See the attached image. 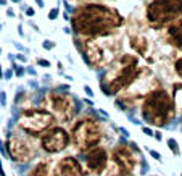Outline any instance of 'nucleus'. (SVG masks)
Listing matches in <instances>:
<instances>
[{"instance_id": "7", "label": "nucleus", "mask_w": 182, "mask_h": 176, "mask_svg": "<svg viewBox=\"0 0 182 176\" xmlns=\"http://www.w3.org/2000/svg\"><path fill=\"white\" fill-rule=\"evenodd\" d=\"M53 123V115L42 108H27L18 118V126L31 136H39Z\"/></svg>"}, {"instance_id": "10", "label": "nucleus", "mask_w": 182, "mask_h": 176, "mask_svg": "<svg viewBox=\"0 0 182 176\" xmlns=\"http://www.w3.org/2000/svg\"><path fill=\"white\" fill-rule=\"evenodd\" d=\"M82 53V60L89 66H102L111 62V57H108V52L105 47H102L97 41H85L84 47H79Z\"/></svg>"}, {"instance_id": "42", "label": "nucleus", "mask_w": 182, "mask_h": 176, "mask_svg": "<svg viewBox=\"0 0 182 176\" xmlns=\"http://www.w3.org/2000/svg\"><path fill=\"white\" fill-rule=\"evenodd\" d=\"M0 5H3V7H5V5H7V0H0Z\"/></svg>"}, {"instance_id": "16", "label": "nucleus", "mask_w": 182, "mask_h": 176, "mask_svg": "<svg viewBox=\"0 0 182 176\" xmlns=\"http://www.w3.org/2000/svg\"><path fill=\"white\" fill-rule=\"evenodd\" d=\"M27 176H52V171H50V168H49V162H45V160L37 162L31 168Z\"/></svg>"}, {"instance_id": "6", "label": "nucleus", "mask_w": 182, "mask_h": 176, "mask_svg": "<svg viewBox=\"0 0 182 176\" xmlns=\"http://www.w3.org/2000/svg\"><path fill=\"white\" fill-rule=\"evenodd\" d=\"M100 137H102V128L92 118L79 120L71 131V141L76 146V149L81 152H85L95 147Z\"/></svg>"}, {"instance_id": "37", "label": "nucleus", "mask_w": 182, "mask_h": 176, "mask_svg": "<svg viewBox=\"0 0 182 176\" xmlns=\"http://www.w3.org/2000/svg\"><path fill=\"white\" fill-rule=\"evenodd\" d=\"M18 34H19V36H24V33H23V29H21V26H18Z\"/></svg>"}, {"instance_id": "45", "label": "nucleus", "mask_w": 182, "mask_h": 176, "mask_svg": "<svg viewBox=\"0 0 182 176\" xmlns=\"http://www.w3.org/2000/svg\"><path fill=\"white\" fill-rule=\"evenodd\" d=\"M0 31H2V25H0Z\"/></svg>"}, {"instance_id": "12", "label": "nucleus", "mask_w": 182, "mask_h": 176, "mask_svg": "<svg viewBox=\"0 0 182 176\" xmlns=\"http://www.w3.org/2000/svg\"><path fill=\"white\" fill-rule=\"evenodd\" d=\"M50 107L55 111L58 118L61 121H69L71 115H73V97L69 95V92H52L49 95Z\"/></svg>"}, {"instance_id": "38", "label": "nucleus", "mask_w": 182, "mask_h": 176, "mask_svg": "<svg viewBox=\"0 0 182 176\" xmlns=\"http://www.w3.org/2000/svg\"><path fill=\"white\" fill-rule=\"evenodd\" d=\"M84 103H87V105H90V107H92V102H90L89 99H84Z\"/></svg>"}, {"instance_id": "46", "label": "nucleus", "mask_w": 182, "mask_h": 176, "mask_svg": "<svg viewBox=\"0 0 182 176\" xmlns=\"http://www.w3.org/2000/svg\"><path fill=\"white\" fill-rule=\"evenodd\" d=\"M0 55H2V49H0Z\"/></svg>"}, {"instance_id": "30", "label": "nucleus", "mask_w": 182, "mask_h": 176, "mask_svg": "<svg viewBox=\"0 0 182 176\" xmlns=\"http://www.w3.org/2000/svg\"><path fill=\"white\" fill-rule=\"evenodd\" d=\"M150 155H152L153 158H156V160H161V155L158 154V152H155V150H150Z\"/></svg>"}, {"instance_id": "24", "label": "nucleus", "mask_w": 182, "mask_h": 176, "mask_svg": "<svg viewBox=\"0 0 182 176\" xmlns=\"http://www.w3.org/2000/svg\"><path fill=\"white\" fill-rule=\"evenodd\" d=\"M13 73H15V70H7V71H5V74H3V78H5L7 81H8V79L13 78Z\"/></svg>"}, {"instance_id": "39", "label": "nucleus", "mask_w": 182, "mask_h": 176, "mask_svg": "<svg viewBox=\"0 0 182 176\" xmlns=\"http://www.w3.org/2000/svg\"><path fill=\"white\" fill-rule=\"evenodd\" d=\"M31 26H32V29H35V31H41V29L37 27V25H32V21H31Z\"/></svg>"}, {"instance_id": "26", "label": "nucleus", "mask_w": 182, "mask_h": 176, "mask_svg": "<svg viewBox=\"0 0 182 176\" xmlns=\"http://www.w3.org/2000/svg\"><path fill=\"white\" fill-rule=\"evenodd\" d=\"M84 92L87 94V97H94V92H92V89H90V87L87 86V84L84 86Z\"/></svg>"}, {"instance_id": "21", "label": "nucleus", "mask_w": 182, "mask_h": 176, "mask_svg": "<svg viewBox=\"0 0 182 176\" xmlns=\"http://www.w3.org/2000/svg\"><path fill=\"white\" fill-rule=\"evenodd\" d=\"M168 146H169V149H171L174 154H179V147H177V142L174 141V139H168Z\"/></svg>"}, {"instance_id": "5", "label": "nucleus", "mask_w": 182, "mask_h": 176, "mask_svg": "<svg viewBox=\"0 0 182 176\" xmlns=\"http://www.w3.org/2000/svg\"><path fill=\"white\" fill-rule=\"evenodd\" d=\"M137 147L136 144L129 146H118L111 152V160L108 162L106 168V176H132L137 165L136 154Z\"/></svg>"}, {"instance_id": "2", "label": "nucleus", "mask_w": 182, "mask_h": 176, "mask_svg": "<svg viewBox=\"0 0 182 176\" xmlns=\"http://www.w3.org/2000/svg\"><path fill=\"white\" fill-rule=\"evenodd\" d=\"M140 74L137 58L134 55H122L118 63L111 68H106L100 78V87L105 95H116L121 89L130 86Z\"/></svg>"}, {"instance_id": "41", "label": "nucleus", "mask_w": 182, "mask_h": 176, "mask_svg": "<svg viewBox=\"0 0 182 176\" xmlns=\"http://www.w3.org/2000/svg\"><path fill=\"white\" fill-rule=\"evenodd\" d=\"M0 176H5V175H3V168H2V162H0Z\"/></svg>"}, {"instance_id": "40", "label": "nucleus", "mask_w": 182, "mask_h": 176, "mask_svg": "<svg viewBox=\"0 0 182 176\" xmlns=\"http://www.w3.org/2000/svg\"><path fill=\"white\" fill-rule=\"evenodd\" d=\"M155 137L158 139V141H161V134L160 133H155Z\"/></svg>"}, {"instance_id": "15", "label": "nucleus", "mask_w": 182, "mask_h": 176, "mask_svg": "<svg viewBox=\"0 0 182 176\" xmlns=\"http://www.w3.org/2000/svg\"><path fill=\"white\" fill-rule=\"evenodd\" d=\"M130 47L139 55L147 57V53L150 50V42L144 34H136V36H130Z\"/></svg>"}, {"instance_id": "23", "label": "nucleus", "mask_w": 182, "mask_h": 176, "mask_svg": "<svg viewBox=\"0 0 182 176\" xmlns=\"http://www.w3.org/2000/svg\"><path fill=\"white\" fill-rule=\"evenodd\" d=\"M37 65H39V66L49 68V66H50V62H49V60H43V58H39V60H37Z\"/></svg>"}, {"instance_id": "31", "label": "nucleus", "mask_w": 182, "mask_h": 176, "mask_svg": "<svg viewBox=\"0 0 182 176\" xmlns=\"http://www.w3.org/2000/svg\"><path fill=\"white\" fill-rule=\"evenodd\" d=\"M26 73H29V74L35 76V74H37V71H35V70H32V68H27V70H26Z\"/></svg>"}, {"instance_id": "17", "label": "nucleus", "mask_w": 182, "mask_h": 176, "mask_svg": "<svg viewBox=\"0 0 182 176\" xmlns=\"http://www.w3.org/2000/svg\"><path fill=\"white\" fill-rule=\"evenodd\" d=\"M172 99H174V103H176V110L182 111V84H174Z\"/></svg>"}, {"instance_id": "20", "label": "nucleus", "mask_w": 182, "mask_h": 176, "mask_svg": "<svg viewBox=\"0 0 182 176\" xmlns=\"http://www.w3.org/2000/svg\"><path fill=\"white\" fill-rule=\"evenodd\" d=\"M13 70H15V74H16V76H24V73H26L24 66L16 65V63H13Z\"/></svg>"}, {"instance_id": "9", "label": "nucleus", "mask_w": 182, "mask_h": 176, "mask_svg": "<svg viewBox=\"0 0 182 176\" xmlns=\"http://www.w3.org/2000/svg\"><path fill=\"white\" fill-rule=\"evenodd\" d=\"M69 134L66 133L63 128H52L49 129L45 134L42 136L41 144H42V149L49 154H57V152H61L68 147L69 144Z\"/></svg>"}, {"instance_id": "32", "label": "nucleus", "mask_w": 182, "mask_h": 176, "mask_svg": "<svg viewBox=\"0 0 182 176\" xmlns=\"http://www.w3.org/2000/svg\"><path fill=\"white\" fill-rule=\"evenodd\" d=\"M0 152H2L3 155H7V150H5V147H3V142L0 141Z\"/></svg>"}, {"instance_id": "36", "label": "nucleus", "mask_w": 182, "mask_h": 176, "mask_svg": "<svg viewBox=\"0 0 182 176\" xmlns=\"http://www.w3.org/2000/svg\"><path fill=\"white\" fill-rule=\"evenodd\" d=\"M63 16H65V19H66V21H69V15H68V11H66V13H63Z\"/></svg>"}, {"instance_id": "22", "label": "nucleus", "mask_w": 182, "mask_h": 176, "mask_svg": "<svg viewBox=\"0 0 182 176\" xmlns=\"http://www.w3.org/2000/svg\"><path fill=\"white\" fill-rule=\"evenodd\" d=\"M42 47L45 50H52V49H55V42L50 41V39H45V41L42 42Z\"/></svg>"}, {"instance_id": "11", "label": "nucleus", "mask_w": 182, "mask_h": 176, "mask_svg": "<svg viewBox=\"0 0 182 176\" xmlns=\"http://www.w3.org/2000/svg\"><path fill=\"white\" fill-rule=\"evenodd\" d=\"M84 163L85 168L94 175H100L108 168V154L103 147L95 146L84 152Z\"/></svg>"}, {"instance_id": "35", "label": "nucleus", "mask_w": 182, "mask_h": 176, "mask_svg": "<svg viewBox=\"0 0 182 176\" xmlns=\"http://www.w3.org/2000/svg\"><path fill=\"white\" fill-rule=\"evenodd\" d=\"M119 131H121L124 136H129V133H127V129H126V128H119Z\"/></svg>"}, {"instance_id": "19", "label": "nucleus", "mask_w": 182, "mask_h": 176, "mask_svg": "<svg viewBox=\"0 0 182 176\" xmlns=\"http://www.w3.org/2000/svg\"><path fill=\"white\" fill-rule=\"evenodd\" d=\"M58 16H60V8H58V7H55V8H52L49 11V19H57Z\"/></svg>"}, {"instance_id": "14", "label": "nucleus", "mask_w": 182, "mask_h": 176, "mask_svg": "<svg viewBox=\"0 0 182 176\" xmlns=\"http://www.w3.org/2000/svg\"><path fill=\"white\" fill-rule=\"evenodd\" d=\"M166 42L172 49L182 52V16L166 27Z\"/></svg>"}, {"instance_id": "8", "label": "nucleus", "mask_w": 182, "mask_h": 176, "mask_svg": "<svg viewBox=\"0 0 182 176\" xmlns=\"http://www.w3.org/2000/svg\"><path fill=\"white\" fill-rule=\"evenodd\" d=\"M7 150H8L10 157L19 163L27 162L31 158V155L34 154L31 144L23 136H19L18 133H13V131H10L8 137H7Z\"/></svg>"}, {"instance_id": "27", "label": "nucleus", "mask_w": 182, "mask_h": 176, "mask_svg": "<svg viewBox=\"0 0 182 176\" xmlns=\"http://www.w3.org/2000/svg\"><path fill=\"white\" fill-rule=\"evenodd\" d=\"M142 131H144V133L147 134V136H155V133H153V131L150 129L148 126H144V128H142Z\"/></svg>"}, {"instance_id": "28", "label": "nucleus", "mask_w": 182, "mask_h": 176, "mask_svg": "<svg viewBox=\"0 0 182 176\" xmlns=\"http://www.w3.org/2000/svg\"><path fill=\"white\" fill-rule=\"evenodd\" d=\"M34 15H35V10L31 8V7H27L26 8V16H34Z\"/></svg>"}, {"instance_id": "34", "label": "nucleus", "mask_w": 182, "mask_h": 176, "mask_svg": "<svg viewBox=\"0 0 182 176\" xmlns=\"http://www.w3.org/2000/svg\"><path fill=\"white\" fill-rule=\"evenodd\" d=\"M35 3H37L39 8H43V0H35Z\"/></svg>"}, {"instance_id": "47", "label": "nucleus", "mask_w": 182, "mask_h": 176, "mask_svg": "<svg viewBox=\"0 0 182 176\" xmlns=\"http://www.w3.org/2000/svg\"><path fill=\"white\" fill-rule=\"evenodd\" d=\"M79 2H82V0H79Z\"/></svg>"}, {"instance_id": "1", "label": "nucleus", "mask_w": 182, "mask_h": 176, "mask_svg": "<svg viewBox=\"0 0 182 176\" xmlns=\"http://www.w3.org/2000/svg\"><path fill=\"white\" fill-rule=\"evenodd\" d=\"M124 23V18L116 10L105 7L102 3H89L82 5L74 11L71 18L73 31L81 36H106L114 27H119Z\"/></svg>"}, {"instance_id": "4", "label": "nucleus", "mask_w": 182, "mask_h": 176, "mask_svg": "<svg viewBox=\"0 0 182 176\" xmlns=\"http://www.w3.org/2000/svg\"><path fill=\"white\" fill-rule=\"evenodd\" d=\"M181 13L182 0H153L152 3H148L145 16L153 29H160L179 19Z\"/></svg>"}, {"instance_id": "13", "label": "nucleus", "mask_w": 182, "mask_h": 176, "mask_svg": "<svg viewBox=\"0 0 182 176\" xmlns=\"http://www.w3.org/2000/svg\"><path fill=\"white\" fill-rule=\"evenodd\" d=\"M57 168L60 176H84V170H82L81 163L77 162V158L71 157V155L63 157L57 163Z\"/></svg>"}, {"instance_id": "18", "label": "nucleus", "mask_w": 182, "mask_h": 176, "mask_svg": "<svg viewBox=\"0 0 182 176\" xmlns=\"http://www.w3.org/2000/svg\"><path fill=\"white\" fill-rule=\"evenodd\" d=\"M174 71H176V74L182 79V57L176 60V63H174Z\"/></svg>"}, {"instance_id": "33", "label": "nucleus", "mask_w": 182, "mask_h": 176, "mask_svg": "<svg viewBox=\"0 0 182 176\" xmlns=\"http://www.w3.org/2000/svg\"><path fill=\"white\" fill-rule=\"evenodd\" d=\"M7 15H8L10 18H13V16H15V13H13V10H11V8H7Z\"/></svg>"}, {"instance_id": "43", "label": "nucleus", "mask_w": 182, "mask_h": 176, "mask_svg": "<svg viewBox=\"0 0 182 176\" xmlns=\"http://www.w3.org/2000/svg\"><path fill=\"white\" fill-rule=\"evenodd\" d=\"M2 76H3V73H2V66H0V78H2Z\"/></svg>"}, {"instance_id": "25", "label": "nucleus", "mask_w": 182, "mask_h": 176, "mask_svg": "<svg viewBox=\"0 0 182 176\" xmlns=\"http://www.w3.org/2000/svg\"><path fill=\"white\" fill-rule=\"evenodd\" d=\"M16 60H18V62H21V63H26L27 62V57H26V55H23V53H18L16 55Z\"/></svg>"}, {"instance_id": "44", "label": "nucleus", "mask_w": 182, "mask_h": 176, "mask_svg": "<svg viewBox=\"0 0 182 176\" xmlns=\"http://www.w3.org/2000/svg\"><path fill=\"white\" fill-rule=\"evenodd\" d=\"M11 2H21V0H11Z\"/></svg>"}, {"instance_id": "3", "label": "nucleus", "mask_w": 182, "mask_h": 176, "mask_svg": "<svg viewBox=\"0 0 182 176\" xmlns=\"http://www.w3.org/2000/svg\"><path fill=\"white\" fill-rule=\"evenodd\" d=\"M176 115L174 99L164 89H152L142 103V118L152 126H166Z\"/></svg>"}, {"instance_id": "29", "label": "nucleus", "mask_w": 182, "mask_h": 176, "mask_svg": "<svg viewBox=\"0 0 182 176\" xmlns=\"http://www.w3.org/2000/svg\"><path fill=\"white\" fill-rule=\"evenodd\" d=\"M0 103H2L3 107L7 105V97H5V92H0Z\"/></svg>"}]
</instances>
